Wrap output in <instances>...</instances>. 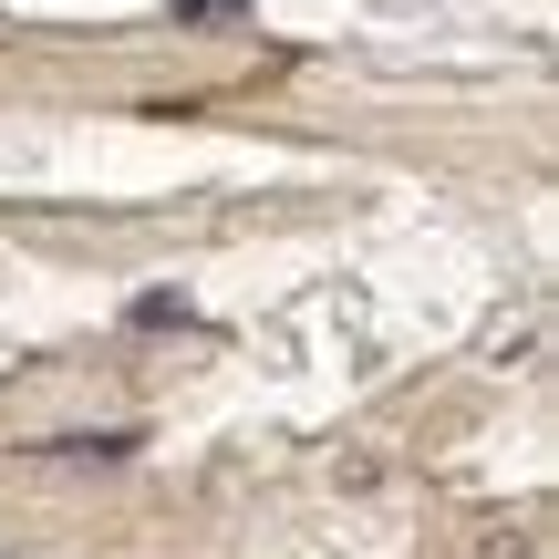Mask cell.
Returning <instances> with one entry per match:
<instances>
[{
  "instance_id": "obj_2",
  "label": "cell",
  "mask_w": 559,
  "mask_h": 559,
  "mask_svg": "<svg viewBox=\"0 0 559 559\" xmlns=\"http://www.w3.org/2000/svg\"><path fill=\"white\" fill-rule=\"evenodd\" d=\"M124 321H135V332H166V321H187V300H177V290H145Z\"/></svg>"
},
{
  "instance_id": "obj_1",
  "label": "cell",
  "mask_w": 559,
  "mask_h": 559,
  "mask_svg": "<svg viewBox=\"0 0 559 559\" xmlns=\"http://www.w3.org/2000/svg\"><path fill=\"white\" fill-rule=\"evenodd\" d=\"M135 425H104V436H52V445H41V456H73V466H124V456H135Z\"/></svg>"
},
{
  "instance_id": "obj_3",
  "label": "cell",
  "mask_w": 559,
  "mask_h": 559,
  "mask_svg": "<svg viewBox=\"0 0 559 559\" xmlns=\"http://www.w3.org/2000/svg\"><path fill=\"white\" fill-rule=\"evenodd\" d=\"M228 11H249V0H177V21H228Z\"/></svg>"
}]
</instances>
